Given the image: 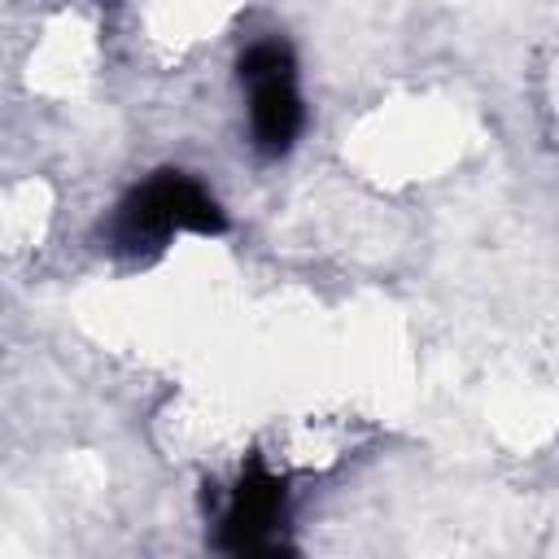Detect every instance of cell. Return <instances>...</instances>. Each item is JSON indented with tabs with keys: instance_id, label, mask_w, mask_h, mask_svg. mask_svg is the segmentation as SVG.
I'll return each mask as SVG.
<instances>
[{
	"instance_id": "6da1fadb",
	"label": "cell",
	"mask_w": 559,
	"mask_h": 559,
	"mask_svg": "<svg viewBox=\"0 0 559 559\" xmlns=\"http://www.w3.org/2000/svg\"><path fill=\"white\" fill-rule=\"evenodd\" d=\"M179 231H201V236L223 231L218 201L183 170H162L148 183H140L118 205V218H114V240L122 249H153Z\"/></svg>"
},
{
	"instance_id": "7a4b0ae2",
	"label": "cell",
	"mask_w": 559,
	"mask_h": 559,
	"mask_svg": "<svg viewBox=\"0 0 559 559\" xmlns=\"http://www.w3.org/2000/svg\"><path fill=\"white\" fill-rule=\"evenodd\" d=\"M240 83L249 87V127L262 153H288L301 131V92L293 52L280 39H262L240 57Z\"/></svg>"
},
{
	"instance_id": "3957f363",
	"label": "cell",
	"mask_w": 559,
	"mask_h": 559,
	"mask_svg": "<svg viewBox=\"0 0 559 559\" xmlns=\"http://www.w3.org/2000/svg\"><path fill=\"white\" fill-rule=\"evenodd\" d=\"M218 528H223V546L236 550V555L275 550L280 528H284V472H275L258 454L245 467V476L236 480V489L227 493Z\"/></svg>"
},
{
	"instance_id": "277c9868",
	"label": "cell",
	"mask_w": 559,
	"mask_h": 559,
	"mask_svg": "<svg viewBox=\"0 0 559 559\" xmlns=\"http://www.w3.org/2000/svg\"><path fill=\"white\" fill-rule=\"evenodd\" d=\"M345 454V428L336 419H301V424H288L284 432H275V445L262 450V459L275 467V472H314V467H328Z\"/></svg>"
}]
</instances>
